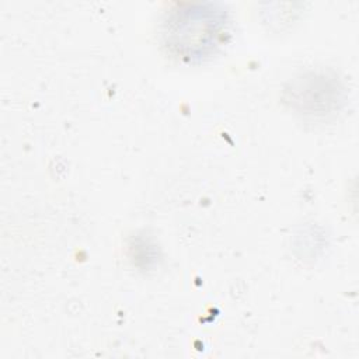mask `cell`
Here are the masks:
<instances>
[{
  "label": "cell",
  "instance_id": "1",
  "mask_svg": "<svg viewBox=\"0 0 359 359\" xmlns=\"http://www.w3.org/2000/svg\"><path fill=\"white\" fill-rule=\"evenodd\" d=\"M164 25L165 45L184 60L209 56L227 34L226 13L215 4L181 7L170 14Z\"/></svg>",
  "mask_w": 359,
  "mask_h": 359
}]
</instances>
